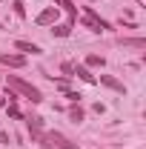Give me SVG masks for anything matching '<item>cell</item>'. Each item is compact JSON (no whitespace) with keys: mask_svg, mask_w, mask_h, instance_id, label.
Wrapping results in <instances>:
<instances>
[{"mask_svg":"<svg viewBox=\"0 0 146 149\" xmlns=\"http://www.w3.org/2000/svg\"><path fill=\"white\" fill-rule=\"evenodd\" d=\"M49 138H52V141H55V143H57V146H60V149H77V146H72V143H69V141H66V138H63L60 132H52Z\"/></svg>","mask_w":146,"mask_h":149,"instance_id":"9c48e42d","label":"cell"},{"mask_svg":"<svg viewBox=\"0 0 146 149\" xmlns=\"http://www.w3.org/2000/svg\"><path fill=\"white\" fill-rule=\"evenodd\" d=\"M83 23L89 26L92 32H106V29H109V23H106V20H100V17L89 9V6H86V17H83Z\"/></svg>","mask_w":146,"mask_h":149,"instance_id":"7a4b0ae2","label":"cell"},{"mask_svg":"<svg viewBox=\"0 0 146 149\" xmlns=\"http://www.w3.org/2000/svg\"><path fill=\"white\" fill-rule=\"evenodd\" d=\"M6 86H9V89H15V92H20L23 97H29L32 103H40V100H43V95H40L37 86L26 83V80H20V77H15V74H9V77H6Z\"/></svg>","mask_w":146,"mask_h":149,"instance_id":"6da1fadb","label":"cell"},{"mask_svg":"<svg viewBox=\"0 0 146 149\" xmlns=\"http://www.w3.org/2000/svg\"><path fill=\"white\" fill-rule=\"evenodd\" d=\"M15 46H17L20 52H29V55H40V52H43V49H40L37 43H29V40H17Z\"/></svg>","mask_w":146,"mask_h":149,"instance_id":"8992f818","label":"cell"},{"mask_svg":"<svg viewBox=\"0 0 146 149\" xmlns=\"http://www.w3.org/2000/svg\"><path fill=\"white\" fill-rule=\"evenodd\" d=\"M60 69H63V72H66V77H74V66H72V63H63V66H60Z\"/></svg>","mask_w":146,"mask_h":149,"instance_id":"9a60e30c","label":"cell"},{"mask_svg":"<svg viewBox=\"0 0 146 149\" xmlns=\"http://www.w3.org/2000/svg\"><path fill=\"white\" fill-rule=\"evenodd\" d=\"M0 29H3V26H0Z\"/></svg>","mask_w":146,"mask_h":149,"instance_id":"ac0fdd59","label":"cell"},{"mask_svg":"<svg viewBox=\"0 0 146 149\" xmlns=\"http://www.w3.org/2000/svg\"><path fill=\"white\" fill-rule=\"evenodd\" d=\"M74 74H77L80 80H86V83H95V80H97V77H95V74H92L86 66H77V69H74Z\"/></svg>","mask_w":146,"mask_h":149,"instance_id":"ba28073f","label":"cell"},{"mask_svg":"<svg viewBox=\"0 0 146 149\" xmlns=\"http://www.w3.org/2000/svg\"><path fill=\"white\" fill-rule=\"evenodd\" d=\"M55 20H57V6H52V9H43V12L35 17V23L37 26H49V23L55 26Z\"/></svg>","mask_w":146,"mask_h":149,"instance_id":"3957f363","label":"cell"},{"mask_svg":"<svg viewBox=\"0 0 146 149\" xmlns=\"http://www.w3.org/2000/svg\"><path fill=\"white\" fill-rule=\"evenodd\" d=\"M100 83H103V86H109V89H115V92H126V86H123L120 80L109 77V74H100Z\"/></svg>","mask_w":146,"mask_h":149,"instance_id":"5b68a950","label":"cell"},{"mask_svg":"<svg viewBox=\"0 0 146 149\" xmlns=\"http://www.w3.org/2000/svg\"><path fill=\"white\" fill-rule=\"evenodd\" d=\"M86 63H89V66H103L106 60H103L100 55H89V57H86Z\"/></svg>","mask_w":146,"mask_h":149,"instance_id":"4fadbf2b","label":"cell"},{"mask_svg":"<svg viewBox=\"0 0 146 149\" xmlns=\"http://www.w3.org/2000/svg\"><path fill=\"white\" fill-rule=\"evenodd\" d=\"M55 3L60 6V9H66V12H69V17H72V20H77V9L72 6V0H55Z\"/></svg>","mask_w":146,"mask_h":149,"instance_id":"30bf717a","label":"cell"},{"mask_svg":"<svg viewBox=\"0 0 146 149\" xmlns=\"http://www.w3.org/2000/svg\"><path fill=\"white\" fill-rule=\"evenodd\" d=\"M12 6H15V15H17V17H23V15H26V9H23V3H12Z\"/></svg>","mask_w":146,"mask_h":149,"instance_id":"2e32d148","label":"cell"},{"mask_svg":"<svg viewBox=\"0 0 146 149\" xmlns=\"http://www.w3.org/2000/svg\"><path fill=\"white\" fill-rule=\"evenodd\" d=\"M9 115H12V118H20V109H17V106H15V103L9 106Z\"/></svg>","mask_w":146,"mask_h":149,"instance_id":"e0dca14e","label":"cell"},{"mask_svg":"<svg viewBox=\"0 0 146 149\" xmlns=\"http://www.w3.org/2000/svg\"><path fill=\"white\" fill-rule=\"evenodd\" d=\"M55 37H69V32H72V23H55Z\"/></svg>","mask_w":146,"mask_h":149,"instance_id":"52a82bcc","label":"cell"},{"mask_svg":"<svg viewBox=\"0 0 146 149\" xmlns=\"http://www.w3.org/2000/svg\"><path fill=\"white\" fill-rule=\"evenodd\" d=\"M0 63H3V66H15V69H20V66H26V57H20V55H6V52H0Z\"/></svg>","mask_w":146,"mask_h":149,"instance_id":"277c9868","label":"cell"},{"mask_svg":"<svg viewBox=\"0 0 146 149\" xmlns=\"http://www.w3.org/2000/svg\"><path fill=\"white\" fill-rule=\"evenodd\" d=\"M29 129L35 138H40V129H43V118H29Z\"/></svg>","mask_w":146,"mask_h":149,"instance_id":"8fae6325","label":"cell"},{"mask_svg":"<svg viewBox=\"0 0 146 149\" xmlns=\"http://www.w3.org/2000/svg\"><path fill=\"white\" fill-rule=\"evenodd\" d=\"M69 118H72V123H80V120H83V109L72 106V109H69Z\"/></svg>","mask_w":146,"mask_h":149,"instance_id":"7c38bea8","label":"cell"},{"mask_svg":"<svg viewBox=\"0 0 146 149\" xmlns=\"http://www.w3.org/2000/svg\"><path fill=\"white\" fill-rule=\"evenodd\" d=\"M123 46H138V49H143L146 40H140V37H138V40H123Z\"/></svg>","mask_w":146,"mask_h":149,"instance_id":"5bb4252c","label":"cell"}]
</instances>
